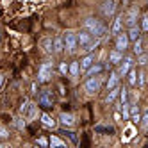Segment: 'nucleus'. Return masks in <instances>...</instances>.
<instances>
[{
	"instance_id": "f257e3e1",
	"label": "nucleus",
	"mask_w": 148,
	"mask_h": 148,
	"mask_svg": "<svg viewBox=\"0 0 148 148\" xmlns=\"http://www.w3.org/2000/svg\"><path fill=\"white\" fill-rule=\"evenodd\" d=\"M84 29H88L95 38H102L105 32H107V27H105V25L100 22V20H95V18L84 20Z\"/></svg>"
},
{
	"instance_id": "f03ea898",
	"label": "nucleus",
	"mask_w": 148,
	"mask_h": 148,
	"mask_svg": "<svg viewBox=\"0 0 148 148\" xmlns=\"http://www.w3.org/2000/svg\"><path fill=\"white\" fill-rule=\"evenodd\" d=\"M52 73H54V66H52V62H43V64L39 66V71H38V82H48L52 79Z\"/></svg>"
},
{
	"instance_id": "7ed1b4c3",
	"label": "nucleus",
	"mask_w": 148,
	"mask_h": 148,
	"mask_svg": "<svg viewBox=\"0 0 148 148\" xmlns=\"http://www.w3.org/2000/svg\"><path fill=\"white\" fill-rule=\"evenodd\" d=\"M102 86V79L97 77V75H93V77H88L86 82H84V89H86V93L93 95V93H97Z\"/></svg>"
},
{
	"instance_id": "20e7f679",
	"label": "nucleus",
	"mask_w": 148,
	"mask_h": 148,
	"mask_svg": "<svg viewBox=\"0 0 148 148\" xmlns=\"http://www.w3.org/2000/svg\"><path fill=\"white\" fill-rule=\"evenodd\" d=\"M64 47H66V50L70 52V54H73V52L77 50V47H79V41H77V34L75 32H71V30H68V32H64Z\"/></svg>"
},
{
	"instance_id": "39448f33",
	"label": "nucleus",
	"mask_w": 148,
	"mask_h": 148,
	"mask_svg": "<svg viewBox=\"0 0 148 148\" xmlns=\"http://www.w3.org/2000/svg\"><path fill=\"white\" fill-rule=\"evenodd\" d=\"M39 105L45 107V109L54 105V93H52L50 89H43L39 93Z\"/></svg>"
},
{
	"instance_id": "423d86ee",
	"label": "nucleus",
	"mask_w": 148,
	"mask_h": 148,
	"mask_svg": "<svg viewBox=\"0 0 148 148\" xmlns=\"http://www.w3.org/2000/svg\"><path fill=\"white\" fill-rule=\"evenodd\" d=\"M93 38H95V36L89 32L88 29H82L80 32H77V41H79V47H80V48H84V47H86V45L89 43V41H91Z\"/></svg>"
},
{
	"instance_id": "0eeeda50",
	"label": "nucleus",
	"mask_w": 148,
	"mask_h": 148,
	"mask_svg": "<svg viewBox=\"0 0 148 148\" xmlns=\"http://www.w3.org/2000/svg\"><path fill=\"white\" fill-rule=\"evenodd\" d=\"M114 9H116V2H114V0H105V2L102 4V14L105 18H111L114 14Z\"/></svg>"
},
{
	"instance_id": "6e6552de",
	"label": "nucleus",
	"mask_w": 148,
	"mask_h": 148,
	"mask_svg": "<svg viewBox=\"0 0 148 148\" xmlns=\"http://www.w3.org/2000/svg\"><path fill=\"white\" fill-rule=\"evenodd\" d=\"M129 41H130V39H129V34H121V32H120L118 36H116V43H114V45H116V48H118V50L123 52L127 47H129Z\"/></svg>"
},
{
	"instance_id": "1a4fd4ad",
	"label": "nucleus",
	"mask_w": 148,
	"mask_h": 148,
	"mask_svg": "<svg viewBox=\"0 0 148 148\" xmlns=\"http://www.w3.org/2000/svg\"><path fill=\"white\" fill-rule=\"evenodd\" d=\"M132 64H134V61H132V57H125V59H123V62H121V66H120V70H118V73H120L121 77H125L127 73L130 71Z\"/></svg>"
},
{
	"instance_id": "9d476101",
	"label": "nucleus",
	"mask_w": 148,
	"mask_h": 148,
	"mask_svg": "<svg viewBox=\"0 0 148 148\" xmlns=\"http://www.w3.org/2000/svg\"><path fill=\"white\" fill-rule=\"evenodd\" d=\"M59 121L64 125V127H73V125H75V116L70 114V112H61Z\"/></svg>"
},
{
	"instance_id": "9b49d317",
	"label": "nucleus",
	"mask_w": 148,
	"mask_h": 148,
	"mask_svg": "<svg viewBox=\"0 0 148 148\" xmlns=\"http://www.w3.org/2000/svg\"><path fill=\"white\" fill-rule=\"evenodd\" d=\"M137 16H139V9H136V7H132L130 11H129V14H127V18H125V22H127V25H129V27L136 25V22H137Z\"/></svg>"
},
{
	"instance_id": "f8f14e48",
	"label": "nucleus",
	"mask_w": 148,
	"mask_h": 148,
	"mask_svg": "<svg viewBox=\"0 0 148 148\" xmlns=\"http://www.w3.org/2000/svg\"><path fill=\"white\" fill-rule=\"evenodd\" d=\"M123 61V54H121V50L118 48H114L112 52H109V62L111 64H118V62Z\"/></svg>"
},
{
	"instance_id": "ddd939ff",
	"label": "nucleus",
	"mask_w": 148,
	"mask_h": 148,
	"mask_svg": "<svg viewBox=\"0 0 148 148\" xmlns=\"http://www.w3.org/2000/svg\"><path fill=\"white\" fill-rule=\"evenodd\" d=\"M103 70V66L102 64H95V62H93V64L88 68V70H84V77H93V75H98V73Z\"/></svg>"
},
{
	"instance_id": "4468645a",
	"label": "nucleus",
	"mask_w": 148,
	"mask_h": 148,
	"mask_svg": "<svg viewBox=\"0 0 148 148\" xmlns=\"http://www.w3.org/2000/svg\"><path fill=\"white\" fill-rule=\"evenodd\" d=\"M64 38L62 36H56L54 38V54H61L62 50H64Z\"/></svg>"
},
{
	"instance_id": "2eb2a0df",
	"label": "nucleus",
	"mask_w": 148,
	"mask_h": 148,
	"mask_svg": "<svg viewBox=\"0 0 148 148\" xmlns=\"http://www.w3.org/2000/svg\"><path fill=\"white\" fill-rule=\"evenodd\" d=\"M118 82H120V73L118 71H111V75L107 79V89H112L118 86Z\"/></svg>"
},
{
	"instance_id": "dca6fc26",
	"label": "nucleus",
	"mask_w": 148,
	"mask_h": 148,
	"mask_svg": "<svg viewBox=\"0 0 148 148\" xmlns=\"http://www.w3.org/2000/svg\"><path fill=\"white\" fill-rule=\"evenodd\" d=\"M93 62H95V54H93V52H89V54L80 61V70H88Z\"/></svg>"
},
{
	"instance_id": "f3484780",
	"label": "nucleus",
	"mask_w": 148,
	"mask_h": 148,
	"mask_svg": "<svg viewBox=\"0 0 148 148\" xmlns=\"http://www.w3.org/2000/svg\"><path fill=\"white\" fill-rule=\"evenodd\" d=\"M41 123H43L45 127H48V129H54V127H56V120L52 118L50 114H47V112L41 114Z\"/></svg>"
},
{
	"instance_id": "a211bd4d",
	"label": "nucleus",
	"mask_w": 148,
	"mask_h": 148,
	"mask_svg": "<svg viewBox=\"0 0 148 148\" xmlns=\"http://www.w3.org/2000/svg\"><path fill=\"white\" fill-rule=\"evenodd\" d=\"M121 25H123V16H118L114 20V23H112V29H111V34H116L118 36L121 32Z\"/></svg>"
},
{
	"instance_id": "6ab92c4d",
	"label": "nucleus",
	"mask_w": 148,
	"mask_h": 148,
	"mask_svg": "<svg viewBox=\"0 0 148 148\" xmlns=\"http://www.w3.org/2000/svg\"><path fill=\"white\" fill-rule=\"evenodd\" d=\"M120 86H116V88H112V89H109V95H107V98H105V103H112L114 100H116V97L120 95Z\"/></svg>"
},
{
	"instance_id": "aec40b11",
	"label": "nucleus",
	"mask_w": 148,
	"mask_h": 148,
	"mask_svg": "<svg viewBox=\"0 0 148 148\" xmlns=\"http://www.w3.org/2000/svg\"><path fill=\"white\" fill-rule=\"evenodd\" d=\"M41 45H43V50L47 52V54H52V52H54V39L52 38H45L43 41H41Z\"/></svg>"
},
{
	"instance_id": "412c9836",
	"label": "nucleus",
	"mask_w": 148,
	"mask_h": 148,
	"mask_svg": "<svg viewBox=\"0 0 148 148\" xmlns=\"http://www.w3.org/2000/svg\"><path fill=\"white\" fill-rule=\"evenodd\" d=\"M130 120L134 123H141V112H139V107H137V105H132V109H130Z\"/></svg>"
},
{
	"instance_id": "4be33fe9",
	"label": "nucleus",
	"mask_w": 148,
	"mask_h": 148,
	"mask_svg": "<svg viewBox=\"0 0 148 148\" xmlns=\"http://www.w3.org/2000/svg\"><path fill=\"white\" fill-rule=\"evenodd\" d=\"M139 34H141V27L132 25V27L129 29V39H130V41H136L137 38H139Z\"/></svg>"
},
{
	"instance_id": "5701e85b",
	"label": "nucleus",
	"mask_w": 148,
	"mask_h": 148,
	"mask_svg": "<svg viewBox=\"0 0 148 148\" xmlns=\"http://www.w3.org/2000/svg\"><path fill=\"white\" fill-rule=\"evenodd\" d=\"M48 141H50V146H52V148H56V146H57V148H64V146H66V143L61 141L57 136H50Z\"/></svg>"
},
{
	"instance_id": "b1692460",
	"label": "nucleus",
	"mask_w": 148,
	"mask_h": 148,
	"mask_svg": "<svg viewBox=\"0 0 148 148\" xmlns=\"http://www.w3.org/2000/svg\"><path fill=\"white\" fill-rule=\"evenodd\" d=\"M98 45H100V38H97V39H95V38H93V39L89 41V43H88L86 47H84V48H80V50H84V52H93V50H95V48H97Z\"/></svg>"
},
{
	"instance_id": "393cba45",
	"label": "nucleus",
	"mask_w": 148,
	"mask_h": 148,
	"mask_svg": "<svg viewBox=\"0 0 148 148\" xmlns=\"http://www.w3.org/2000/svg\"><path fill=\"white\" fill-rule=\"evenodd\" d=\"M132 50H134L136 56H141V54H143V41H141V38H137V39L134 41V48H132Z\"/></svg>"
},
{
	"instance_id": "a878e982",
	"label": "nucleus",
	"mask_w": 148,
	"mask_h": 148,
	"mask_svg": "<svg viewBox=\"0 0 148 148\" xmlns=\"http://www.w3.org/2000/svg\"><path fill=\"white\" fill-rule=\"evenodd\" d=\"M79 71H80V62H71L70 64V75L71 77H79Z\"/></svg>"
},
{
	"instance_id": "bb28decb",
	"label": "nucleus",
	"mask_w": 148,
	"mask_h": 148,
	"mask_svg": "<svg viewBox=\"0 0 148 148\" xmlns=\"http://www.w3.org/2000/svg\"><path fill=\"white\" fill-rule=\"evenodd\" d=\"M127 77H129V84H130V86H136V84H137V73H136V70L130 68V71L127 73Z\"/></svg>"
},
{
	"instance_id": "cd10ccee",
	"label": "nucleus",
	"mask_w": 148,
	"mask_h": 148,
	"mask_svg": "<svg viewBox=\"0 0 148 148\" xmlns=\"http://www.w3.org/2000/svg\"><path fill=\"white\" fill-rule=\"evenodd\" d=\"M121 105H123V107H121V116H123V120H130V109H129V103L123 102Z\"/></svg>"
},
{
	"instance_id": "c85d7f7f",
	"label": "nucleus",
	"mask_w": 148,
	"mask_h": 148,
	"mask_svg": "<svg viewBox=\"0 0 148 148\" xmlns=\"http://www.w3.org/2000/svg\"><path fill=\"white\" fill-rule=\"evenodd\" d=\"M30 105H32V103H30L29 100H25V102L22 103V107H20V112L23 114V118H25V116H27V112H29V109H30Z\"/></svg>"
},
{
	"instance_id": "c756f323",
	"label": "nucleus",
	"mask_w": 148,
	"mask_h": 148,
	"mask_svg": "<svg viewBox=\"0 0 148 148\" xmlns=\"http://www.w3.org/2000/svg\"><path fill=\"white\" fill-rule=\"evenodd\" d=\"M146 62H148V56H137V64H141V66H145L146 64Z\"/></svg>"
},
{
	"instance_id": "7c9ffc66",
	"label": "nucleus",
	"mask_w": 148,
	"mask_h": 148,
	"mask_svg": "<svg viewBox=\"0 0 148 148\" xmlns=\"http://www.w3.org/2000/svg\"><path fill=\"white\" fill-rule=\"evenodd\" d=\"M141 30H148V16H143V20H141Z\"/></svg>"
},
{
	"instance_id": "2f4dec72",
	"label": "nucleus",
	"mask_w": 148,
	"mask_h": 148,
	"mask_svg": "<svg viewBox=\"0 0 148 148\" xmlns=\"http://www.w3.org/2000/svg\"><path fill=\"white\" fill-rule=\"evenodd\" d=\"M141 120H143V121H141V125L145 127V129H148V111H145V116H143Z\"/></svg>"
},
{
	"instance_id": "473e14b6",
	"label": "nucleus",
	"mask_w": 148,
	"mask_h": 148,
	"mask_svg": "<svg viewBox=\"0 0 148 148\" xmlns=\"http://www.w3.org/2000/svg\"><path fill=\"white\" fill-rule=\"evenodd\" d=\"M120 98H121V103H123V102H127V89H125V88H121V89H120Z\"/></svg>"
},
{
	"instance_id": "72a5a7b5",
	"label": "nucleus",
	"mask_w": 148,
	"mask_h": 148,
	"mask_svg": "<svg viewBox=\"0 0 148 148\" xmlns=\"http://www.w3.org/2000/svg\"><path fill=\"white\" fill-rule=\"evenodd\" d=\"M59 70H61V73H66V71H70V66L66 64V62H61V66H59Z\"/></svg>"
},
{
	"instance_id": "f704fd0d",
	"label": "nucleus",
	"mask_w": 148,
	"mask_h": 148,
	"mask_svg": "<svg viewBox=\"0 0 148 148\" xmlns=\"http://www.w3.org/2000/svg\"><path fill=\"white\" fill-rule=\"evenodd\" d=\"M14 123H16V127H18V129H23V127H25V123H23L22 120H20V118H16V120H14Z\"/></svg>"
},
{
	"instance_id": "c9c22d12",
	"label": "nucleus",
	"mask_w": 148,
	"mask_h": 148,
	"mask_svg": "<svg viewBox=\"0 0 148 148\" xmlns=\"http://www.w3.org/2000/svg\"><path fill=\"white\" fill-rule=\"evenodd\" d=\"M38 143H39L41 146H47V145H50V141H47L45 137H39V139H38Z\"/></svg>"
},
{
	"instance_id": "e433bc0d",
	"label": "nucleus",
	"mask_w": 148,
	"mask_h": 148,
	"mask_svg": "<svg viewBox=\"0 0 148 148\" xmlns=\"http://www.w3.org/2000/svg\"><path fill=\"white\" fill-rule=\"evenodd\" d=\"M137 77H139V86H145V73L141 71V73H139Z\"/></svg>"
},
{
	"instance_id": "4c0bfd02",
	"label": "nucleus",
	"mask_w": 148,
	"mask_h": 148,
	"mask_svg": "<svg viewBox=\"0 0 148 148\" xmlns=\"http://www.w3.org/2000/svg\"><path fill=\"white\" fill-rule=\"evenodd\" d=\"M66 134L71 137V141H73V143H77V136H75V132H66Z\"/></svg>"
},
{
	"instance_id": "58836bf2",
	"label": "nucleus",
	"mask_w": 148,
	"mask_h": 148,
	"mask_svg": "<svg viewBox=\"0 0 148 148\" xmlns=\"http://www.w3.org/2000/svg\"><path fill=\"white\" fill-rule=\"evenodd\" d=\"M9 134H7V130L5 129H0V137H7Z\"/></svg>"
},
{
	"instance_id": "ea45409f",
	"label": "nucleus",
	"mask_w": 148,
	"mask_h": 148,
	"mask_svg": "<svg viewBox=\"0 0 148 148\" xmlns=\"http://www.w3.org/2000/svg\"><path fill=\"white\" fill-rule=\"evenodd\" d=\"M2 84H4V75H0V88H2Z\"/></svg>"
},
{
	"instance_id": "a19ab883",
	"label": "nucleus",
	"mask_w": 148,
	"mask_h": 148,
	"mask_svg": "<svg viewBox=\"0 0 148 148\" xmlns=\"http://www.w3.org/2000/svg\"><path fill=\"white\" fill-rule=\"evenodd\" d=\"M130 4V0H123V5H129Z\"/></svg>"
}]
</instances>
